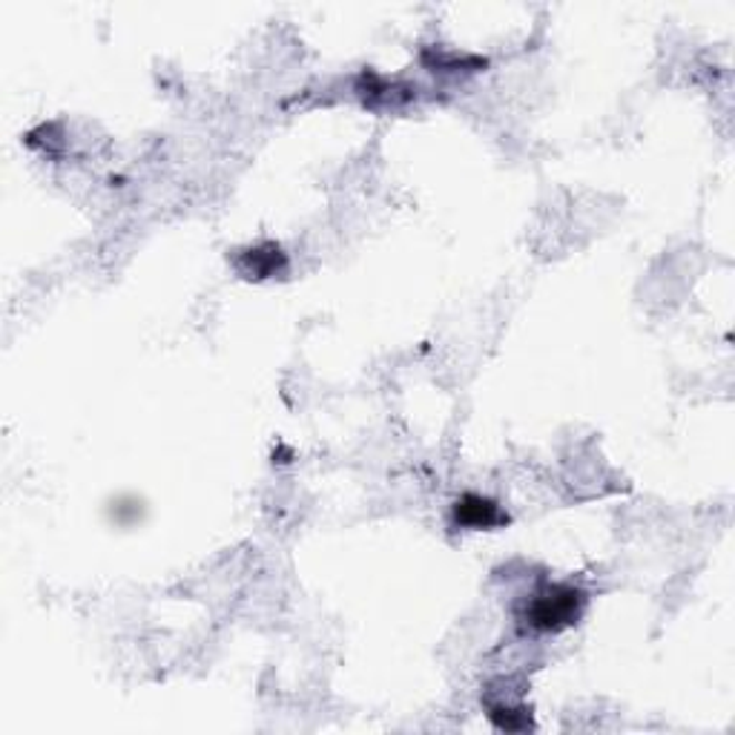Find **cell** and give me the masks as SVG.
<instances>
[{
	"mask_svg": "<svg viewBox=\"0 0 735 735\" xmlns=\"http://www.w3.org/2000/svg\"><path fill=\"white\" fill-rule=\"evenodd\" d=\"M586 595L570 583H546L543 590L532 595V601L523 610L521 621L534 632H561L577 624L583 615Z\"/></svg>",
	"mask_w": 735,
	"mask_h": 735,
	"instance_id": "1",
	"label": "cell"
},
{
	"mask_svg": "<svg viewBox=\"0 0 735 735\" xmlns=\"http://www.w3.org/2000/svg\"><path fill=\"white\" fill-rule=\"evenodd\" d=\"M236 268L244 279H273V276H285L288 273V253L282 250V244L276 242H264L256 248L242 250L236 256Z\"/></svg>",
	"mask_w": 735,
	"mask_h": 735,
	"instance_id": "2",
	"label": "cell"
},
{
	"mask_svg": "<svg viewBox=\"0 0 735 735\" xmlns=\"http://www.w3.org/2000/svg\"><path fill=\"white\" fill-rule=\"evenodd\" d=\"M451 521L460 528H497L509 523V514L489 497L463 494L451 509Z\"/></svg>",
	"mask_w": 735,
	"mask_h": 735,
	"instance_id": "3",
	"label": "cell"
},
{
	"mask_svg": "<svg viewBox=\"0 0 735 735\" xmlns=\"http://www.w3.org/2000/svg\"><path fill=\"white\" fill-rule=\"evenodd\" d=\"M489 722L497 729H506V733H523V729H532V709L526 707H512L506 701H497V704H489Z\"/></svg>",
	"mask_w": 735,
	"mask_h": 735,
	"instance_id": "4",
	"label": "cell"
}]
</instances>
